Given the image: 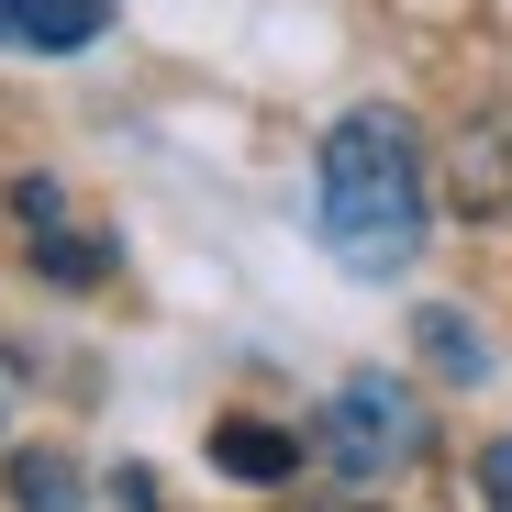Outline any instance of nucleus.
<instances>
[{
	"label": "nucleus",
	"mask_w": 512,
	"mask_h": 512,
	"mask_svg": "<svg viewBox=\"0 0 512 512\" xmlns=\"http://www.w3.org/2000/svg\"><path fill=\"white\" fill-rule=\"evenodd\" d=\"M23 212L45 223V234H34V268H45V279H101V268H112V245H101V234H90V245H78V223L56 212V190H45V179L23 190Z\"/></svg>",
	"instance_id": "4"
},
{
	"label": "nucleus",
	"mask_w": 512,
	"mask_h": 512,
	"mask_svg": "<svg viewBox=\"0 0 512 512\" xmlns=\"http://www.w3.org/2000/svg\"><path fill=\"white\" fill-rule=\"evenodd\" d=\"M112 23V0H0V45H23V56H78Z\"/></svg>",
	"instance_id": "3"
},
{
	"label": "nucleus",
	"mask_w": 512,
	"mask_h": 512,
	"mask_svg": "<svg viewBox=\"0 0 512 512\" xmlns=\"http://www.w3.org/2000/svg\"><path fill=\"white\" fill-rule=\"evenodd\" d=\"M323 245L357 279H401L423 256V145L401 112H346L323 134Z\"/></svg>",
	"instance_id": "1"
},
{
	"label": "nucleus",
	"mask_w": 512,
	"mask_h": 512,
	"mask_svg": "<svg viewBox=\"0 0 512 512\" xmlns=\"http://www.w3.org/2000/svg\"><path fill=\"white\" fill-rule=\"evenodd\" d=\"M479 501H490V512H512V435L479 457Z\"/></svg>",
	"instance_id": "8"
},
{
	"label": "nucleus",
	"mask_w": 512,
	"mask_h": 512,
	"mask_svg": "<svg viewBox=\"0 0 512 512\" xmlns=\"http://www.w3.org/2000/svg\"><path fill=\"white\" fill-rule=\"evenodd\" d=\"M290 512H379V501H290Z\"/></svg>",
	"instance_id": "9"
},
{
	"label": "nucleus",
	"mask_w": 512,
	"mask_h": 512,
	"mask_svg": "<svg viewBox=\"0 0 512 512\" xmlns=\"http://www.w3.org/2000/svg\"><path fill=\"white\" fill-rule=\"evenodd\" d=\"M423 346H435L446 368H479V346H468V334H457V312H423Z\"/></svg>",
	"instance_id": "7"
},
{
	"label": "nucleus",
	"mask_w": 512,
	"mask_h": 512,
	"mask_svg": "<svg viewBox=\"0 0 512 512\" xmlns=\"http://www.w3.org/2000/svg\"><path fill=\"white\" fill-rule=\"evenodd\" d=\"M312 446L346 468V479H379V468H401V457L423 446V412H412L390 379H357V390H334V401H323Z\"/></svg>",
	"instance_id": "2"
},
{
	"label": "nucleus",
	"mask_w": 512,
	"mask_h": 512,
	"mask_svg": "<svg viewBox=\"0 0 512 512\" xmlns=\"http://www.w3.org/2000/svg\"><path fill=\"white\" fill-rule=\"evenodd\" d=\"M12 490H23V512H78V468L67 457H12Z\"/></svg>",
	"instance_id": "5"
},
{
	"label": "nucleus",
	"mask_w": 512,
	"mask_h": 512,
	"mask_svg": "<svg viewBox=\"0 0 512 512\" xmlns=\"http://www.w3.org/2000/svg\"><path fill=\"white\" fill-rule=\"evenodd\" d=\"M234 479H279L290 468V435H256V423H223V446H212Z\"/></svg>",
	"instance_id": "6"
}]
</instances>
